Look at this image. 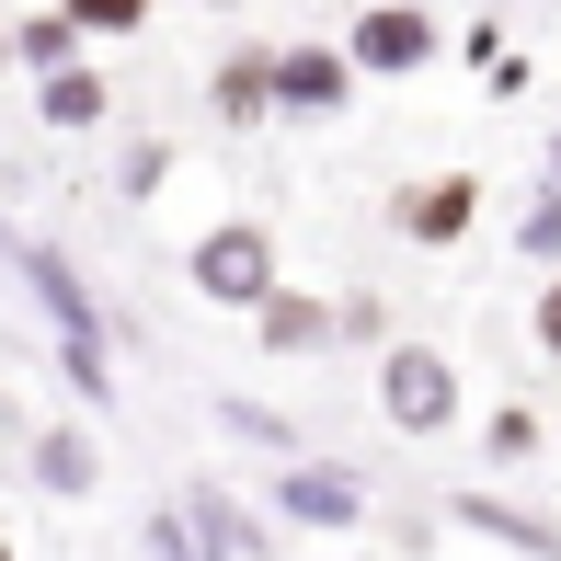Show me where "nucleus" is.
Instances as JSON below:
<instances>
[{"label":"nucleus","instance_id":"nucleus-15","mask_svg":"<svg viewBox=\"0 0 561 561\" xmlns=\"http://www.w3.org/2000/svg\"><path fill=\"white\" fill-rule=\"evenodd\" d=\"M458 516H470V527H493V539H516V550H539V561L561 550L550 527H527V516H516V504H481V493H470V504H458Z\"/></svg>","mask_w":561,"mask_h":561},{"label":"nucleus","instance_id":"nucleus-5","mask_svg":"<svg viewBox=\"0 0 561 561\" xmlns=\"http://www.w3.org/2000/svg\"><path fill=\"white\" fill-rule=\"evenodd\" d=\"M275 516H287V527H355V516H367V481L298 458V470H275Z\"/></svg>","mask_w":561,"mask_h":561},{"label":"nucleus","instance_id":"nucleus-9","mask_svg":"<svg viewBox=\"0 0 561 561\" xmlns=\"http://www.w3.org/2000/svg\"><path fill=\"white\" fill-rule=\"evenodd\" d=\"M470 207H481V184H470V172H436V184H413V195H401V241L447 252L458 229H470Z\"/></svg>","mask_w":561,"mask_h":561},{"label":"nucleus","instance_id":"nucleus-4","mask_svg":"<svg viewBox=\"0 0 561 561\" xmlns=\"http://www.w3.org/2000/svg\"><path fill=\"white\" fill-rule=\"evenodd\" d=\"M436 46H447V35H436V12H413V0H378V12H355L344 58H355V81H413Z\"/></svg>","mask_w":561,"mask_h":561},{"label":"nucleus","instance_id":"nucleus-7","mask_svg":"<svg viewBox=\"0 0 561 561\" xmlns=\"http://www.w3.org/2000/svg\"><path fill=\"white\" fill-rule=\"evenodd\" d=\"M344 92H355L344 46H287V58H275V104H287V115H333Z\"/></svg>","mask_w":561,"mask_h":561},{"label":"nucleus","instance_id":"nucleus-3","mask_svg":"<svg viewBox=\"0 0 561 561\" xmlns=\"http://www.w3.org/2000/svg\"><path fill=\"white\" fill-rule=\"evenodd\" d=\"M378 401H390L401 436H447L458 424V367L436 344H390V367H378Z\"/></svg>","mask_w":561,"mask_h":561},{"label":"nucleus","instance_id":"nucleus-1","mask_svg":"<svg viewBox=\"0 0 561 561\" xmlns=\"http://www.w3.org/2000/svg\"><path fill=\"white\" fill-rule=\"evenodd\" d=\"M0 252H12V275L46 298V321H58V367H69V390L104 401V390H115V355H104V310H92V287L69 275V252L35 241V229H12V218H0Z\"/></svg>","mask_w":561,"mask_h":561},{"label":"nucleus","instance_id":"nucleus-14","mask_svg":"<svg viewBox=\"0 0 561 561\" xmlns=\"http://www.w3.org/2000/svg\"><path fill=\"white\" fill-rule=\"evenodd\" d=\"M58 12L81 23V46H92V35H138V23H149V0H58Z\"/></svg>","mask_w":561,"mask_h":561},{"label":"nucleus","instance_id":"nucleus-21","mask_svg":"<svg viewBox=\"0 0 561 561\" xmlns=\"http://www.w3.org/2000/svg\"><path fill=\"white\" fill-rule=\"evenodd\" d=\"M0 561H12V539H0Z\"/></svg>","mask_w":561,"mask_h":561},{"label":"nucleus","instance_id":"nucleus-19","mask_svg":"<svg viewBox=\"0 0 561 561\" xmlns=\"http://www.w3.org/2000/svg\"><path fill=\"white\" fill-rule=\"evenodd\" d=\"M0 69H12V23H0Z\"/></svg>","mask_w":561,"mask_h":561},{"label":"nucleus","instance_id":"nucleus-18","mask_svg":"<svg viewBox=\"0 0 561 561\" xmlns=\"http://www.w3.org/2000/svg\"><path fill=\"white\" fill-rule=\"evenodd\" d=\"M539 355H561V275L539 287Z\"/></svg>","mask_w":561,"mask_h":561},{"label":"nucleus","instance_id":"nucleus-6","mask_svg":"<svg viewBox=\"0 0 561 561\" xmlns=\"http://www.w3.org/2000/svg\"><path fill=\"white\" fill-rule=\"evenodd\" d=\"M252 344H264V355H321V344H333V298H298L287 275H275V287L252 298Z\"/></svg>","mask_w":561,"mask_h":561},{"label":"nucleus","instance_id":"nucleus-12","mask_svg":"<svg viewBox=\"0 0 561 561\" xmlns=\"http://www.w3.org/2000/svg\"><path fill=\"white\" fill-rule=\"evenodd\" d=\"M184 516H195V539H207V561H252L264 550V527H241L229 493H184Z\"/></svg>","mask_w":561,"mask_h":561},{"label":"nucleus","instance_id":"nucleus-20","mask_svg":"<svg viewBox=\"0 0 561 561\" xmlns=\"http://www.w3.org/2000/svg\"><path fill=\"white\" fill-rule=\"evenodd\" d=\"M550 184H561V138H550Z\"/></svg>","mask_w":561,"mask_h":561},{"label":"nucleus","instance_id":"nucleus-11","mask_svg":"<svg viewBox=\"0 0 561 561\" xmlns=\"http://www.w3.org/2000/svg\"><path fill=\"white\" fill-rule=\"evenodd\" d=\"M207 104H218L229 126L275 115V58H264V46H229V58H218V81H207Z\"/></svg>","mask_w":561,"mask_h":561},{"label":"nucleus","instance_id":"nucleus-2","mask_svg":"<svg viewBox=\"0 0 561 561\" xmlns=\"http://www.w3.org/2000/svg\"><path fill=\"white\" fill-rule=\"evenodd\" d=\"M184 275H195V298H218V310H252V298L275 287V241L252 218H218L207 241L184 252Z\"/></svg>","mask_w":561,"mask_h":561},{"label":"nucleus","instance_id":"nucleus-10","mask_svg":"<svg viewBox=\"0 0 561 561\" xmlns=\"http://www.w3.org/2000/svg\"><path fill=\"white\" fill-rule=\"evenodd\" d=\"M92 481H104V447H92L81 436V424H46V436H35V493H92Z\"/></svg>","mask_w":561,"mask_h":561},{"label":"nucleus","instance_id":"nucleus-8","mask_svg":"<svg viewBox=\"0 0 561 561\" xmlns=\"http://www.w3.org/2000/svg\"><path fill=\"white\" fill-rule=\"evenodd\" d=\"M104 104H115V92H104V69H92V58L35 69V115L58 126V138H92V126H104Z\"/></svg>","mask_w":561,"mask_h":561},{"label":"nucleus","instance_id":"nucleus-16","mask_svg":"<svg viewBox=\"0 0 561 561\" xmlns=\"http://www.w3.org/2000/svg\"><path fill=\"white\" fill-rule=\"evenodd\" d=\"M149 561H207V539H195V516H172V504H161V516H149Z\"/></svg>","mask_w":561,"mask_h":561},{"label":"nucleus","instance_id":"nucleus-17","mask_svg":"<svg viewBox=\"0 0 561 561\" xmlns=\"http://www.w3.org/2000/svg\"><path fill=\"white\" fill-rule=\"evenodd\" d=\"M527 252H561V195H539V207H527Z\"/></svg>","mask_w":561,"mask_h":561},{"label":"nucleus","instance_id":"nucleus-13","mask_svg":"<svg viewBox=\"0 0 561 561\" xmlns=\"http://www.w3.org/2000/svg\"><path fill=\"white\" fill-rule=\"evenodd\" d=\"M58 58H81V23L69 12H23L12 23V69H58Z\"/></svg>","mask_w":561,"mask_h":561}]
</instances>
